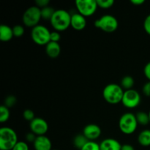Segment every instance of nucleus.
I'll use <instances>...</instances> for the list:
<instances>
[{
	"mask_svg": "<svg viewBox=\"0 0 150 150\" xmlns=\"http://www.w3.org/2000/svg\"><path fill=\"white\" fill-rule=\"evenodd\" d=\"M23 117L24 120H26V121L32 122V120H35L36 117H35V113L31 109H26L23 111Z\"/></svg>",
	"mask_w": 150,
	"mask_h": 150,
	"instance_id": "27",
	"label": "nucleus"
},
{
	"mask_svg": "<svg viewBox=\"0 0 150 150\" xmlns=\"http://www.w3.org/2000/svg\"><path fill=\"white\" fill-rule=\"evenodd\" d=\"M16 103H17V99H16V97L14 95H9L4 99V105L8 108H10L14 106Z\"/></svg>",
	"mask_w": 150,
	"mask_h": 150,
	"instance_id": "25",
	"label": "nucleus"
},
{
	"mask_svg": "<svg viewBox=\"0 0 150 150\" xmlns=\"http://www.w3.org/2000/svg\"><path fill=\"white\" fill-rule=\"evenodd\" d=\"M142 91H143V93L146 96L150 97V81L146 82V83L144 85Z\"/></svg>",
	"mask_w": 150,
	"mask_h": 150,
	"instance_id": "33",
	"label": "nucleus"
},
{
	"mask_svg": "<svg viewBox=\"0 0 150 150\" xmlns=\"http://www.w3.org/2000/svg\"><path fill=\"white\" fill-rule=\"evenodd\" d=\"M95 27L105 32H114L118 29L119 22L117 18L111 15H104L95 21Z\"/></svg>",
	"mask_w": 150,
	"mask_h": 150,
	"instance_id": "7",
	"label": "nucleus"
},
{
	"mask_svg": "<svg viewBox=\"0 0 150 150\" xmlns=\"http://www.w3.org/2000/svg\"><path fill=\"white\" fill-rule=\"evenodd\" d=\"M138 122L133 113H125L121 116L119 121L120 131L126 135L133 134L138 127Z\"/></svg>",
	"mask_w": 150,
	"mask_h": 150,
	"instance_id": "4",
	"label": "nucleus"
},
{
	"mask_svg": "<svg viewBox=\"0 0 150 150\" xmlns=\"http://www.w3.org/2000/svg\"><path fill=\"white\" fill-rule=\"evenodd\" d=\"M45 53L48 57L52 59L58 57L61 53V47L59 43L51 41L45 45Z\"/></svg>",
	"mask_w": 150,
	"mask_h": 150,
	"instance_id": "15",
	"label": "nucleus"
},
{
	"mask_svg": "<svg viewBox=\"0 0 150 150\" xmlns=\"http://www.w3.org/2000/svg\"><path fill=\"white\" fill-rule=\"evenodd\" d=\"M51 32L46 26L39 24L32 29L31 38L37 45H46L51 42Z\"/></svg>",
	"mask_w": 150,
	"mask_h": 150,
	"instance_id": "5",
	"label": "nucleus"
},
{
	"mask_svg": "<svg viewBox=\"0 0 150 150\" xmlns=\"http://www.w3.org/2000/svg\"><path fill=\"white\" fill-rule=\"evenodd\" d=\"M130 2L135 6H140L142 5L143 4H144L145 1L144 0H131Z\"/></svg>",
	"mask_w": 150,
	"mask_h": 150,
	"instance_id": "35",
	"label": "nucleus"
},
{
	"mask_svg": "<svg viewBox=\"0 0 150 150\" xmlns=\"http://www.w3.org/2000/svg\"><path fill=\"white\" fill-rule=\"evenodd\" d=\"M10 116V110L4 105H1L0 107V122L1 123L6 122L9 120Z\"/></svg>",
	"mask_w": 150,
	"mask_h": 150,
	"instance_id": "22",
	"label": "nucleus"
},
{
	"mask_svg": "<svg viewBox=\"0 0 150 150\" xmlns=\"http://www.w3.org/2000/svg\"><path fill=\"white\" fill-rule=\"evenodd\" d=\"M13 28L5 24L0 26V40L2 42H8L13 39Z\"/></svg>",
	"mask_w": 150,
	"mask_h": 150,
	"instance_id": "16",
	"label": "nucleus"
},
{
	"mask_svg": "<svg viewBox=\"0 0 150 150\" xmlns=\"http://www.w3.org/2000/svg\"><path fill=\"white\" fill-rule=\"evenodd\" d=\"M81 150H100V144L94 141H89Z\"/></svg>",
	"mask_w": 150,
	"mask_h": 150,
	"instance_id": "24",
	"label": "nucleus"
},
{
	"mask_svg": "<svg viewBox=\"0 0 150 150\" xmlns=\"http://www.w3.org/2000/svg\"><path fill=\"white\" fill-rule=\"evenodd\" d=\"M144 73L145 77L149 80V81H150V62L146 63V64L145 65L144 68Z\"/></svg>",
	"mask_w": 150,
	"mask_h": 150,
	"instance_id": "34",
	"label": "nucleus"
},
{
	"mask_svg": "<svg viewBox=\"0 0 150 150\" xmlns=\"http://www.w3.org/2000/svg\"><path fill=\"white\" fill-rule=\"evenodd\" d=\"M37 136L33 133L32 132H30V133H26V140L27 142H29V143H34L36 139Z\"/></svg>",
	"mask_w": 150,
	"mask_h": 150,
	"instance_id": "32",
	"label": "nucleus"
},
{
	"mask_svg": "<svg viewBox=\"0 0 150 150\" xmlns=\"http://www.w3.org/2000/svg\"><path fill=\"white\" fill-rule=\"evenodd\" d=\"M98 6L102 9H108L114 4V0H97Z\"/></svg>",
	"mask_w": 150,
	"mask_h": 150,
	"instance_id": "23",
	"label": "nucleus"
},
{
	"mask_svg": "<svg viewBox=\"0 0 150 150\" xmlns=\"http://www.w3.org/2000/svg\"><path fill=\"white\" fill-rule=\"evenodd\" d=\"M142 101V97L139 92L135 89H129L125 90L123 95L122 103L125 108H135L139 105Z\"/></svg>",
	"mask_w": 150,
	"mask_h": 150,
	"instance_id": "9",
	"label": "nucleus"
},
{
	"mask_svg": "<svg viewBox=\"0 0 150 150\" xmlns=\"http://www.w3.org/2000/svg\"><path fill=\"white\" fill-rule=\"evenodd\" d=\"M13 31L14 37H16V38H21V37L23 36L25 32L24 28L21 25H16V26H14L13 27Z\"/></svg>",
	"mask_w": 150,
	"mask_h": 150,
	"instance_id": "26",
	"label": "nucleus"
},
{
	"mask_svg": "<svg viewBox=\"0 0 150 150\" xmlns=\"http://www.w3.org/2000/svg\"><path fill=\"white\" fill-rule=\"evenodd\" d=\"M88 142H89V140L82 133V134H79L75 136L74 139H73V145H74L75 147L81 150Z\"/></svg>",
	"mask_w": 150,
	"mask_h": 150,
	"instance_id": "18",
	"label": "nucleus"
},
{
	"mask_svg": "<svg viewBox=\"0 0 150 150\" xmlns=\"http://www.w3.org/2000/svg\"><path fill=\"white\" fill-rule=\"evenodd\" d=\"M12 150H29V147L26 142H23V141H20V142L18 141V142L16 144V146Z\"/></svg>",
	"mask_w": 150,
	"mask_h": 150,
	"instance_id": "28",
	"label": "nucleus"
},
{
	"mask_svg": "<svg viewBox=\"0 0 150 150\" xmlns=\"http://www.w3.org/2000/svg\"><path fill=\"white\" fill-rule=\"evenodd\" d=\"M144 29L145 32L150 35V14L145 18L144 21Z\"/></svg>",
	"mask_w": 150,
	"mask_h": 150,
	"instance_id": "29",
	"label": "nucleus"
},
{
	"mask_svg": "<svg viewBox=\"0 0 150 150\" xmlns=\"http://www.w3.org/2000/svg\"><path fill=\"white\" fill-rule=\"evenodd\" d=\"M55 10H54L53 7H50V6L42 8L41 9V17L44 20L50 21L52 18Z\"/></svg>",
	"mask_w": 150,
	"mask_h": 150,
	"instance_id": "21",
	"label": "nucleus"
},
{
	"mask_svg": "<svg viewBox=\"0 0 150 150\" xmlns=\"http://www.w3.org/2000/svg\"><path fill=\"white\" fill-rule=\"evenodd\" d=\"M31 132L35 133L37 136H45L48 130V124L44 119L36 117L29 123Z\"/></svg>",
	"mask_w": 150,
	"mask_h": 150,
	"instance_id": "10",
	"label": "nucleus"
},
{
	"mask_svg": "<svg viewBox=\"0 0 150 150\" xmlns=\"http://www.w3.org/2000/svg\"><path fill=\"white\" fill-rule=\"evenodd\" d=\"M121 150H135V148L132 145L128 144H125L122 145Z\"/></svg>",
	"mask_w": 150,
	"mask_h": 150,
	"instance_id": "36",
	"label": "nucleus"
},
{
	"mask_svg": "<svg viewBox=\"0 0 150 150\" xmlns=\"http://www.w3.org/2000/svg\"><path fill=\"white\" fill-rule=\"evenodd\" d=\"M18 142L17 133L10 127L0 128V150H12Z\"/></svg>",
	"mask_w": 150,
	"mask_h": 150,
	"instance_id": "3",
	"label": "nucleus"
},
{
	"mask_svg": "<svg viewBox=\"0 0 150 150\" xmlns=\"http://www.w3.org/2000/svg\"><path fill=\"white\" fill-rule=\"evenodd\" d=\"M138 142L141 146L147 147L150 146V130H144L138 136Z\"/></svg>",
	"mask_w": 150,
	"mask_h": 150,
	"instance_id": "17",
	"label": "nucleus"
},
{
	"mask_svg": "<svg viewBox=\"0 0 150 150\" xmlns=\"http://www.w3.org/2000/svg\"><path fill=\"white\" fill-rule=\"evenodd\" d=\"M134 79L130 76H125V77L122 78V79L121 81V86L125 91L132 89L133 86H134Z\"/></svg>",
	"mask_w": 150,
	"mask_h": 150,
	"instance_id": "20",
	"label": "nucleus"
},
{
	"mask_svg": "<svg viewBox=\"0 0 150 150\" xmlns=\"http://www.w3.org/2000/svg\"><path fill=\"white\" fill-rule=\"evenodd\" d=\"M86 26V18L80 13H76L71 15L70 26L76 31H81L85 29Z\"/></svg>",
	"mask_w": 150,
	"mask_h": 150,
	"instance_id": "13",
	"label": "nucleus"
},
{
	"mask_svg": "<svg viewBox=\"0 0 150 150\" xmlns=\"http://www.w3.org/2000/svg\"><path fill=\"white\" fill-rule=\"evenodd\" d=\"M61 39V35L60 33L57 31H54L51 32V42H59V41Z\"/></svg>",
	"mask_w": 150,
	"mask_h": 150,
	"instance_id": "31",
	"label": "nucleus"
},
{
	"mask_svg": "<svg viewBox=\"0 0 150 150\" xmlns=\"http://www.w3.org/2000/svg\"><path fill=\"white\" fill-rule=\"evenodd\" d=\"M49 3V0H36L35 1V6L39 7L40 9H42L45 7H48Z\"/></svg>",
	"mask_w": 150,
	"mask_h": 150,
	"instance_id": "30",
	"label": "nucleus"
},
{
	"mask_svg": "<svg viewBox=\"0 0 150 150\" xmlns=\"http://www.w3.org/2000/svg\"><path fill=\"white\" fill-rule=\"evenodd\" d=\"M83 134L89 141L96 140L100 136L101 129L98 125L89 124L83 128Z\"/></svg>",
	"mask_w": 150,
	"mask_h": 150,
	"instance_id": "11",
	"label": "nucleus"
},
{
	"mask_svg": "<svg viewBox=\"0 0 150 150\" xmlns=\"http://www.w3.org/2000/svg\"><path fill=\"white\" fill-rule=\"evenodd\" d=\"M100 150H121L122 144L114 139H105L100 144Z\"/></svg>",
	"mask_w": 150,
	"mask_h": 150,
	"instance_id": "14",
	"label": "nucleus"
},
{
	"mask_svg": "<svg viewBox=\"0 0 150 150\" xmlns=\"http://www.w3.org/2000/svg\"><path fill=\"white\" fill-rule=\"evenodd\" d=\"M75 4L78 13L85 18L95 14L98 7L97 0H76Z\"/></svg>",
	"mask_w": 150,
	"mask_h": 150,
	"instance_id": "8",
	"label": "nucleus"
},
{
	"mask_svg": "<svg viewBox=\"0 0 150 150\" xmlns=\"http://www.w3.org/2000/svg\"><path fill=\"white\" fill-rule=\"evenodd\" d=\"M125 90L121 85L117 83H109L104 87L103 97L107 103L110 104H117L122 103Z\"/></svg>",
	"mask_w": 150,
	"mask_h": 150,
	"instance_id": "2",
	"label": "nucleus"
},
{
	"mask_svg": "<svg viewBox=\"0 0 150 150\" xmlns=\"http://www.w3.org/2000/svg\"><path fill=\"white\" fill-rule=\"evenodd\" d=\"M136 120H137L138 124L141 125H147L150 123L149 113H146L144 111H139L136 114Z\"/></svg>",
	"mask_w": 150,
	"mask_h": 150,
	"instance_id": "19",
	"label": "nucleus"
},
{
	"mask_svg": "<svg viewBox=\"0 0 150 150\" xmlns=\"http://www.w3.org/2000/svg\"><path fill=\"white\" fill-rule=\"evenodd\" d=\"M50 23L54 31L64 32L70 26L71 15L68 11L63 9L56 10L50 20Z\"/></svg>",
	"mask_w": 150,
	"mask_h": 150,
	"instance_id": "1",
	"label": "nucleus"
},
{
	"mask_svg": "<svg viewBox=\"0 0 150 150\" xmlns=\"http://www.w3.org/2000/svg\"><path fill=\"white\" fill-rule=\"evenodd\" d=\"M41 18V9L37 6H32L26 9L22 16V21L27 27H35L39 25Z\"/></svg>",
	"mask_w": 150,
	"mask_h": 150,
	"instance_id": "6",
	"label": "nucleus"
},
{
	"mask_svg": "<svg viewBox=\"0 0 150 150\" xmlns=\"http://www.w3.org/2000/svg\"><path fill=\"white\" fill-rule=\"evenodd\" d=\"M52 150H57V149H52Z\"/></svg>",
	"mask_w": 150,
	"mask_h": 150,
	"instance_id": "38",
	"label": "nucleus"
},
{
	"mask_svg": "<svg viewBox=\"0 0 150 150\" xmlns=\"http://www.w3.org/2000/svg\"><path fill=\"white\" fill-rule=\"evenodd\" d=\"M33 146L35 150H52L51 141L46 136H37Z\"/></svg>",
	"mask_w": 150,
	"mask_h": 150,
	"instance_id": "12",
	"label": "nucleus"
},
{
	"mask_svg": "<svg viewBox=\"0 0 150 150\" xmlns=\"http://www.w3.org/2000/svg\"><path fill=\"white\" fill-rule=\"evenodd\" d=\"M149 120H150V110H149Z\"/></svg>",
	"mask_w": 150,
	"mask_h": 150,
	"instance_id": "37",
	"label": "nucleus"
}]
</instances>
